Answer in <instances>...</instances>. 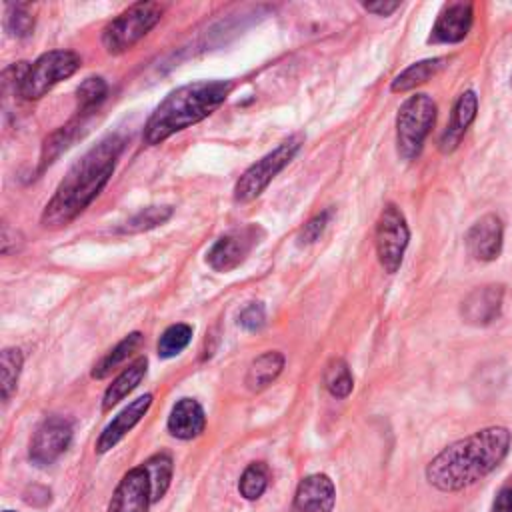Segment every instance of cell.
<instances>
[{"label":"cell","instance_id":"5bb4252c","mask_svg":"<svg viewBox=\"0 0 512 512\" xmlns=\"http://www.w3.org/2000/svg\"><path fill=\"white\" fill-rule=\"evenodd\" d=\"M474 10L470 2H450L438 14L428 42L434 44H456L464 40L472 28Z\"/></svg>","mask_w":512,"mask_h":512},{"label":"cell","instance_id":"ac0fdd59","mask_svg":"<svg viewBox=\"0 0 512 512\" xmlns=\"http://www.w3.org/2000/svg\"><path fill=\"white\" fill-rule=\"evenodd\" d=\"M206 424V416L202 406L194 398H182L178 400L168 416V432L174 438L190 440L196 438Z\"/></svg>","mask_w":512,"mask_h":512},{"label":"cell","instance_id":"6da1fadb","mask_svg":"<svg viewBox=\"0 0 512 512\" xmlns=\"http://www.w3.org/2000/svg\"><path fill=\"white\" fill-rule=\"evenodd\" d=\"M124 140L118 134H108L92 146L62 178L54 196L42 210L40 222L46 228H62L82 214L110 180Z\"/></svg>","mask_w":512,"mask_h":512},{"label":"cell","instance_id":"ffe728a7","mask_svg":"<svg viewBox=\"0 0 512 512\" xmlns=\"http://www.w3.org/2000/svg\"><path fill=\"white\" fill-rule=\"evenodd\" d=\"M146 366H148V360L144 356H140L128 368L122 370V374L104 392V398H102L104 412L110 410L112 406H116L122 398H126L142 382V378L146 374Z\"/></svg>","mask_w":512,"mask_h":512},{"label":"cell","instance_id":"1f68e13d","mask_svg":"<svg viewBox=\"0 0 512 512\" xmlns=\"http://www.w3.org/2000/svg\"><path fill=\"white\" fill-rule=\"evenodd\" d=\"M332 218V208H326L322 212H318L316 216H312L298 232V244L300 246H308V244H314L326 230L328 222Z\"/></svg>","mask_w":512,"mask_h":512},{"label":"cell","instance_id":"8992f818","mask_svg":"<svg viewBox=\"0 0 512 512\" xmlns=\"http://www.w3.org/2000/svg\"><path fill=\"white\" fill-rule=\"evenodd\" d=\"M80 56L72 50H50L28 66L20 84L18 96L24 100H38L58 82L70 78L80 68Z\"/></svg>","mask_w":512,"mask_h":512},{"label":"cell","instance_id":"d4e9b609","mask_svg":"<svg viewBox=\"0 0 512 512\" xmlns=\"http://www.w3.org/2000/svg\"><path fill=\"white\" fill-rule=\"evenodd\" d=\"M144 468L148 470V476H150V482H152V502H156L166 494V490L170 486L172 458L164 452L154 454L144 462Z\"/></svg>","mask_w":512,"mask_h":512},{"label":"cell","instance_id":"d6a6232c","mask_svg":"<svg viewBox=\"0 0 512 512\" xmlns=\"http://www.w3.org/2000/svg\"><path fill=\"white\" fill-rule=\"evenodd\" d=\"M238 324L248 332H258L266 324V312L260 302L246 304L238 314Z\"/></svg>","mask_w":512,"mask_h":512},{"label":"cell","instance_id":"8fae6325","mask_svg":"<svg viewBox=\"0 0 512 512\" xmlns=\"http://www.w3.org/2000/svg\"><path fill=\"white\" fill-rule=\"evenodd\" d=\"M152 502V482L144 464L128 470L116 486L108 512H148Z\"/></svg>","mask_w":512,"mask_h":512},{"label":"cell","instance_id":"ba28073f","mask_svg":"<svg viewBox=\"0 0 512 512\" xmlns=\"http://www.w3.org/2000/svg\"><path fill=\"white\" fill-rule=\"evenodd\" d=\"M376 254L382 264V268L390 274H394L404 258L408 240H410V230L406 224L404 214L400 212L398 206L386 204L378 216L376 222Z\"/></svg>","mask_w":512,"mask_h":512},{"label":"cell","instance_id":"f1b7e54d","mask_svg":"<svg viewBox=\"0 0 512 512\" xmlns=\"http://www.w3.org/2000/svg\"><path fill=\"white\" fill-rule=\"evenodd\" d=\"M268 486V466L264 462H252L240 476V494L246 500H256L264 494Z\"/></svg>","mask_w":512,"mask_h":512},{"label":"cell","instance_id":"484cf974","mask_svg":"<svg viewBox=\"0 0 512 512\" xmlns=\"http://www.w3.org/2000/svg\"><path fill=\"white\" fill-rule=\"evenodd\" d=\"M172 212H174L172 206H148V208L136 212L132 218H128L120 226V232L136 234V232H144V230L156 228L158 224H164L172 216Z\"/></svg>","mask_w":512,"mask_h":512},{"label":"cell","instance_id":"603a6c76","mask_svg":"<svg viewBox=\"0 0 512 512\" xmlns=\"http://www.w3.org/2000/svg\"><path fill=\"white\" fill-rule=\"evenodd\" d=\"M78 116H80V114H78ZM82 120H84V116H80V120L68 122L66 126L58 128L54 134H50V136L46 138V142H44V146H42V168L48 166V164H52V162L72 144V140H74L76 134H78V128L82 126Z\"/></svg>","mask_w":512,"mask_h":512},{"label":"cell","instance_id":"836d02e7","mask_svg":"<svg viewBox=\"0 0 512 512\" xmlns=\"http://www.w3.org/2000/svg\"><path fill=\"white\" fill-rule=\"evenodd\" d=\"M492 512H512V488H504L492 502Z\"/></svg>","mask_w":512,"mask_h":512},{"label":"cell","instance_id":"44dd1931","mask_svg":"<svg viewBox=\"0 0 512 512\" xmlns=\"http://www.w3.org/2000/svg\"><path fill=\"white\" fill-rule=\"evenodd\" d=\"M448 64V58H428V60H420L410 64L408 68H404L390 84L392 92H408L424 82H428L432 76H436L444 66Z\"/></svg>","mask_w":512,"mask_h":512},{"label":"cell","instance_id":"7a4b0ae2","mask_svg":"<svg viewBox=\"0 0 512 512\" xmlns=\"http://www.w3.org/2000/svg\"><path fill=\"white\" fill-rule=\"evenodd\" d=\"M510 444L512 434L508 428H482L438 452L426 466V480L442 492L468 488L506 458Z\"/></svg>","mask_w":512,"mask_h":512},{"label":"cell","instance_id":"9a60e30c","mask_svg":"<svg viewBox=\"0 0 512 512\" xmlns=\"http://www.w3.org/2000/svg\"><path fill=\"white\" fill-rule=\"evenodd\" d=\"M336 490L326 474H310L300 480L294 494L296 512H332Z\"/></svg>","mask_w":512,"mask_h":512},{"label":"cell","instance_id":"d6986e66","mask_svg":"<svg viewBox=\"0 0 512 512\" xmlns=\"http://www.w3.org/2000/svg\"><path fill=\"white\" fill-rule=\"evenodd\" d=\"M282 368H284V356L276 350H268L252 360L244 382H246L248 390L260 392L280 376Z\"/></svg>","mask_w":512,"mask_h":512},{"label":"cell","instance_id":"83f0119b","mask_svg":"<svg viewBox=\"0 0 512 512\" xmlns=\"http://www.w3.org/2000/svg\"><path fill=\"white\" fill-rule=\"evenodd\" d=\"M108 94V84L100 76H90L86 78L78 90H76V100H78V114L86 116L94 112V108L106 98Z\"/></svg>","mask_w":512,"mask_h":512},{"label":"cell","instance_id":"cb8c5ba5","mask_svg":"<svg viewBox=\"0 0 512 512\" xmlns=\"http://www.w3.org/2000/svg\"><path fill=\"white\" fill-rule=\"evenodd\" d=\"M324 386L334 398H346L354 388V378L342 358H332L324 370Z\"/></svg>","mask_w":512,"mask_h":512},{"label":"cell","instance_id":"3957f363","mask_svg":"<svg viewBox=\"0 0 512 512\" xmlns=\"http://www.w3.org/2000/svg\"><path fill=\"white\" fill-rule=\"evenodd\" d=\"M228 80H200L172 90L150 114L144 126V142L154 146L172 134L210 116L230 94Z\"/></svg>","mask_w":512,"mask_h":512},{"label":"cell","instance_id":"e575fe53","mask_svg":"<svg viewBox=\"0 0 512 512\" xmlns=\"http://www.w3.org/2000/svg\"><path fill=\"white\" fill-rule=\"evenodd\" d=\"M364 8L378 16H390L392 12H396L400 8V2H368V4H364Z\"/></svg>","mask_w":512,"mask_h":512},{"label":"cell","instance_id":"277c9868","mask_svg":"<svg viewBox=\"0 0 512 512\" xmlns=\"http://www.w3.org/2000/svg\"><path fill=\"white\" fill-rule=\"evenodd\" d=\"M160 2H136L118 14L102 30V44L110 54H122L146 36L162 18Z\"/></svg>","mask_w":512,"mask_h":512},{"label":"cell","instance_id":"9c48e42d","mask_svg":"<svg viewBox=\"0 0 512 512\" xmlns=\"http://www.w3.org/2000/svg\"><path fill=\"white\" fill-rule=\"evenodd\" d=\"M262 236L264 232L256 224H246L242 228L226 232L208 250L206 254L208 266L214 268L216 272H228L240 266L246 260V256L252 252V248L260 242Z\"/></svg>","mask_w":512,"mask_h":512},{"label":"cell","instance_id":"4dcf8cb0","mask_svg":"<svg viewBox=\"0 0 512 512\" xmlns=\"http://www.w3.org/2000/svg\"><path fill=\"white\" fill-rule=\"evenodd\" d=\"M34 28V16L26 4H10L6 8V30L16 36L24 38Z\"/></svg>","mask_w":512,"mask_h":512},{"label":"cell","instance_id":"5b68a950","mask_svg":"<svg viewBox=\"0 0 512 512\" xmlns=\"http://www.w3.org/2000/svg\"><path fill=\"white\" fill-rule=\"evenodd\" d=\"M436 122V104L428 94L410 96L396 116V148L404 160H414Z\"/></svg>","mask_w":512,"mask_h":512},{"label":"cell","instance_id":"52a82bcc","mask_svg":"<svg viewBox=\"0 0 512 512\" xmlns=\"http://www.w3.org/2000/svg\"><path fill=\"white\" fill-rule=\"evenodd\" d=\"M300 146L302 134H294L288 140L280 142L272 152L262 156L248 170H244V174L238 178L234 186V200L244 204L258 198L264 192V188L272 182V178L296 156Z\"/></svg>","mask_w":512,"mask_h":512},{"label":"cell","instance_id":"e0dca14e","mask_svg":"<svg viewBox=\"0 0 512 512\" xmlns=\"http://www.w3.org/2000/svg\"><path fill=\"white\" fill-rule=\"evenodd\" d=\"M150 404H152V394H144V396L136 398L134 402H130V404L102 430V434H100L98 440H96V452L104 454V452H108L110 448H114V446L126 436V432L132 430V428L140 422V418L148 412Z\"/></svg>","mask_w":512,"mask_h":512},{"label":"cell","instance_id":"2e32d148","mask_svg":"<svg viewBox=\"0 0 512 512\" xmlns=\"http://www.w3.org/2000/svg\"><path fill=\"white\" fill-rule=\"evenodd\" d=\"M476 110H478V96H476V92L474 90L462 92L458 96V100L454 102V108H452V114H450V122H448V126L444 128V132L440 136V142H438L440 152L448 154V152H454L458 148V144L464 138L468 126L476 118Z\"/></svg>","mask_w":512,"mask_h":512},{"label":"cell","instance_id":"4316f807","mask_svg":"<svg viewBox=\"0 0 512 512\" xmlns=\"http://www.w3.org/2000/svg\"><path fill=\"white\" fill-rule=\"evenodd\" d=\"M20 370H22V352L18 348H4L0 354V388H2L4 400H8L16 390Z\"/></svg>","mask_w":512,"mask_h":512},{"label":"cell","instance_id":"30bf717a","mask_svg":"<svg viewBox=\"0 0 512 512\" xmlns=\"http://www.w3.org/2000/svg\"><path fill=\"white\" fill-rule=\"evenodd\" d=\"M70 440L72 424L62 416H48L36 428L28 456L36 466H48L70 446Z\"/></svg>","mask_w":512,"mask_h":512},{"label":"cell","instance_id":"f546056e","mask_svg":"<svg viewBox=\"0 0 512 512\" xmlns=\"http://www.w3.org/2000/svg\"><path fill=\"white\" fill-rule=\"evenodd\" d=\"M192 338V328L188 324H172L168 326L158 340V356L172 358L180 354Z\"/></svg>","mask_w":512,"mask_h":512},{"label":"cell","instance_id":"4fadbf2b","mask_svg":"<svg viewBox=\"0 0 512 512\" xmlns=\"http://www.w3.org/2000/svg\"><path fill=\"white\" fill-rule=\"evenodd\" d=\"M504 300V286L502 284H486L474 288L460 306V314L464 322L472 326H488L500 318Z\"/></svg>","mask_w":512,"mask_h":512},{"label":"cell","instance_id":"7402d4cb","mask_svg":"<svg viewBox=\"0 0 512 512\" xmlns=\"http://www.w3.org/2000/svg\"><path fill=\"white\" fill-rule=\"evenodd\" d=\"M142 342V334L140 332H130L126 338H122L92 370V378H106L118 364H122Z\"/></svg>","mask_w":512,"mask_h":512},{"label":"cell","instance_id":"7c38bea8","mask_svg":"<svg viewBox=\"0 0 512 512\" xmlns=\"http://www.w3.org/2000/svg\"><path fill=\"white\" fill-rule=\"evenodd\" d=\"M504 240V224L496 214H484L476 220L470 230L466 232V250L474 260L492 262L502 252Z\"/></svg>","mask_w":512,"mask_h":512},{"label":"cell","instance_id":"d590c367","mask_svg":"<svg viewBox=\"0 0 512 512\" xmlns=\"http://www.w3.org/2000/svg\"><path fill=\"white\" fill-rule=\"evenodd\" d=\"M4 512H14V510H4Z\"/></svg>","mask_w":512,"mask_h":512}]
</instances>
